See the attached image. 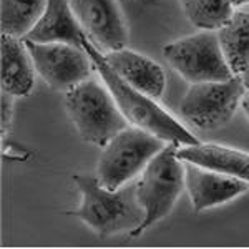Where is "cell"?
Returning <instances> with one entry per match:
<instances>
[{"label": "cell", "instance_id": "obj_19", "mask_svg": "<svg viewBox=\"0 0 249 249\" xmlns=\"http://www.w3.org/2000/svg\"><path fill=\"white\" fill-rule=\"evenodd\" d=\"M239 107L243 108V113H244V116H246V120H248V123H249V90L244 91L243 98H241Z\"/></svg>", "mask_w": 249, "mask_h": 249}, {"label": "cell", "instance_id": "obj_17", "mask_svg": "<svg viewBox=\"0 0 249 249\" xmlns=\"http://www.w3.org/2000/svg\"><path fill=\"white\" fill-rule=\"evenodd\" d=\"M179 5L199 30H218L234 12L231 0H179Z\"/></svg>", "mask_w": 249, "mask_h": 249}, {"label": "cell", "instance_id": "obj_18", "mask_svg": "<svg viewBox=\"0 0 249 249\" xmlns=\"http://www.w3.org/2000/svg\"><path fill=\"white\" fill-rule=\"evenodd\" d=\"M14 98L15 96L5 93V91H2V95H0V133H2V140L10 131L12 116H14Z\"/></svg>", "mask_w": 249, "mask_h": 249}, {"label": "cell", "instance_id": "obj_6", "mask_svg": "<svg viewBox=\"0 0 249 249\" xmlns=\"http://www.w3.org/2000/svg\"><path fill=\"white\" fill-rule=\"evenodd\" d=\"M166 62L190 83L223 82L234 77L228 67L216 30H199L163 47Z\"/></svg>", "mask_w": 249, "mask_h": 249}, {"label": "cell", "instance_id": "obj_15", "mask_svg": "<svg viewBox=\"0 0 249 249\" xmlns=\"http://www.w3.org/2000/svg\"><path fill=\"white\" fill-rule=\"evenodd\" d=\"M219 47L232 75H243L249 67V12L239 10L216 30Z\"/></svg>", "mask_w": 249, "mask_h": 249}, {"label": "cell", "instance_id": "obj_7", "mask_svg": "<svg viewBox=\"0 0 249 249\" xmlns=\"http://www.w3.org/2000/svg\"><path fill=\"white\" fill-rule=\"evenodd\" d=\"M244 91L239 75L223 82L191 83L179 103V115L199 130H218L231 122Z\"/></svg>", "mask_w": 249, "mask_h": 249}, {"label": "cell", "instance_id": "obj_12", "mask_svg": "<svg viewBox=\"0 0 249 249\" xmlns=\"http://www.w3.org/2000/svg\"><path fill=\"white\" fill-rule=\"evenodd\" d=\"M35 65L23 38L2 35L0 88L12 96H27L35 85Z\"/></svg>", "mask_w": 249, "mask_h": 249}, {"label": "cell", "instance_id": "obj_16", "mask_svg": "<svg viewBox=\"0 0 249 249\" xmlns=\"http://www.w3.org/2000/svg\"><path fill=\"white\" fill-rule=\"evenodd\" d=\"M47 0H0L2 35L23 38L43 15Z\"/></svg>", "mask_w": 249, "mask_h": 249}, {"label": "cell", "instance_id": "obj_9", "mask_svg": "<svg viewBox=\"0 0 249 249\" xmlns=\"http://www.w3.org/2000/svg\"><path fill=\"white\" fill-rule=\"evenodd\" d=\"M70 5L88 40L102 53L126 47L130 34L116 0H70Z\"/></svg>", "mask_w": 249, "mask_h": 249}, {"label": "cell", "instance_id": "obj_10", "mask_svg": "<svg viewBox=\"0 0 249 249\" xmlns=\"http://www.w3.org/2000/svg\"><path fill=\"white\" fill-rule=\"evenodd\" d=\"M183 166L184 188L190 195L195 213L224 204L249 190V183L234 176L199 166L191 161H183Z\"/></svg>", "mask_w": 249, "mask_h": 249}, {"label": "cell", "instance_id": "obj_11", "mask_svg": "<svg viewBox=\"0 0 249 249\" xmlns=\"http://www.w3.org/2000/svg\"><path fill=\"white\" fill-rule=\"evenodd\" d=\"M103 58L120 78L136 90L150 95L151 98H160L164 93L166 87L164 71L151 58L128 48L103 53Z\"/></svg>", "mask_w": 249, "mask_h": 249}, {"label": "cell", "instance_id": "obj_13", "mask_svg": "<svg viewBox=\"0 0 249 249\" xmlns=\"http://www.w3.org/2000/svg\"><path fill=\"white\" fill-rule=\"evenodd\" d=\"M83 30L80 27L70 0H47L43 15L34 25L23 40L37 43H68V45H82Z\"/></svg>", "mask_w": 249, "mask_h": 249}, {"label": "cell", "instance_id": "obj_1", "mask_svg": "<svg viewBox=\"0 0 249 249\" xmlns=\"http://www.w3.org/2000/svg\"><path fill=\"white\" fill-rule=\"evenodd\" d=\"M82 45L88 57L91 58V63H93L95 70L98 71L100 78L103 80L110 93L113 95L116 107L120 108L122 115L131 126L150 131L158 138L164 140L166 143H176L179 146H190V144L199 143V140L188 128H184L178 120L173 118L166 110H163L155 102V98L136 90L120 78L113 71V68L107 63V60L103 58L102 52L88 40L85 32H83Z\"/></svg>", "mask_w": 249, "mask_h": 249}, {"label": "cell", "instance_id": "obj_5", "mask_svg": "<svg viewBox=\"0 0 249 249\" xmlns=\"http://www.w3.org/2000/svg\"><path fill=\"white\" fill-rule=\"evenodd\" d=\"M163 146L164 140L130 124L103 146L96 164V178L107 190H118L142 173Z\"/></svg>", "mask_w": 249, "mask_h": 249}, {"label": "cell", "instance_id": "obj_14", "mask_svg": "<svg viewBox=\"0 0 249 249\" xmlns=\"http://www.w3.org/2000/svg\"><path fill=\"white\" fill-rule=\"evenodd\" d=\"M176 155L181 161H191L249 183V153L246 151L216 143H198L178 146Z\"/></svg>", "mask_w": 249, "mask_h": 249}, {"label": "cell", "instance_id": "obj_20", "mask_svg": "<svg viewBox=\"0 0 249 249\" xmlns=\"http://www.w3.org/2000/svg\"><path fill=\"white\" fill-rule=\"evenodd\" d=\"M241 78H243L244 88H246V90H249V67L246 68V71H244V73L241 75Z\"/></svg>", "mask_w": 249, "mask_h": 249}, {"label": "cell", "instance_id": "obj_21", "mask_svg": "<svg viewBox=\"0 0 249 249\" xmlns=\"http://www.w3.org/2000/svg\"><path fill=\"white\" fill-rule=\"evenodd\" d=\"M231 3H232V7H243V5H246V3H249V0H231Z\"/></svg>", "mask_w": 249, "mask_h": 249}, {"label": "cell", "instance_id": "obj_8", "mask_svg": "<svg viewBox=\"0 0 249 249\" xmlns=\"http://www.w3.org/2000/svg\"><path fill=\"white\" fill-rule=\"evenodd\" d=\"M40 78L50 88L65 93L91 75V58L83 47L68 43H37L23 40Z\"/></svg>", "mask_w": 249, "mask_h": 249}, {"label": "cell", "instance_id": "obj_2", "mask_svg": "<svg viewBox=\"0 0 249 249\" xmlns=\"http://www.w3.org/2000/svg\"><path fill=\"white\" fill-rule=\"evenodd\" d=\"M73 181L82 201L71 214L102 238L124 231L135 236L144 219V211L136 196V183H126L111 191L102 186L96 175H75Z\"/></svg>", "mask_w": 249, "mask_h": 249}, {"label": "cell", "instance_id": "obj_4", "mask_svg": "<svg viewBox=\"0 0 249 249\" xmlns=\"http://www.w3.org/2000/svg\"><path fill=\"white\" fill-rule=\"evenodd\" d=\"M178 146L176 143L164 144L136 181V196L144 211V219L135 236L166 218L184 190V166L176 155Z\"/></svg>", "mask_w": 249, "mask_h": 249}, {"label": "cell", "instance_id": "obj_3", "mask_svg": "<svg viewBox=\"0 0 249 249\" xmlns=\"http://www.w3.org/2000/svg\"><path fill=\"white\" fill-rule=\"evenodd\" d=\"M63 105L80 138L95 146L103 148L118 131L130 126L113 95L100 80L88 78L67 90Z\"/></svg>", "mask_w": 249, "mask_h": 249}]
</instances>
